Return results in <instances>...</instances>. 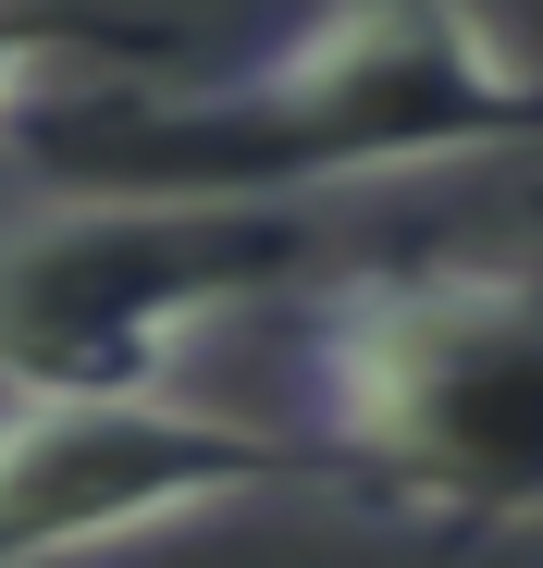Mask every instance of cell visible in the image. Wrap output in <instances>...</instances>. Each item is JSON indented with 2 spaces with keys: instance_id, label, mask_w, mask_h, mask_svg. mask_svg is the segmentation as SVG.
<instances>
[{
  "instance_id": "obj_1",
  "label": "cell",
  "mask_w": 543,
  "mask_h": 568,
  "mask_svg": "<svg viewBox=\"0 0 543 568\" xmlns=\"http://www.w3.org/2000/svg\"><path fill=\"white\" fill-rule=\"evenodd\" d=\"M543 136V62L482 0H321L211 87H74L25 112V161L112 199H321Z\"/></svg>"
},
{
  "instance_id": "obj_2",
  "label": "cell",
  "mask_w": 543,
  "mask_h": 568,
  "mask_svg": "<svg viewBox=\"0 0 543 568\" xmlns=\"http://www.w3.org/2000/svg\"><path fill=\"white\" fill-rule=\"evenodd\" d=\"M297 469L396 531H543V260H371L285 322Z\"/></svg>"
},
{
  "instance_id": "obj_3",
  "label": "cell",
  "mask_w": 543,
  "mask_h": 568,
  "mask_svg": "<svg viewBox=\"0 0 543 568\" xmlns=\"http://www.w3.org/2000/svg\"><path fill=\"white\" fill-rule=\"evenodd\" d=\"M309 272L285 199H112L62 185L0 235V396H173L211 322Z\"/></svg>"
},
{
  "instance_id": "obj_4",
  "label": "cell",
  "mask_w": 543,
  "mask_h": 568,
  "mask_svg": "<svg viewBox=\"0 0 543 568\" xmlns=\"http://www.w3.org/2000/svg\"><path fill=\"white\" fill-rule=\"evenodd\" d=\"M272 483H309L297 445L186 396H0V568H74Z\"/></svg>"
},
{
  "instance_id": "obj_5",
  "label": "cell",
  "mask_w": 543,
  "mask_h": 568,
  "mask_svg": "<svg viewBox=\"0 0 543 568\" xmlns=\"http://www.w3.org/2000/svg\"><path fill=\"white\" fill-rule=\"evenodd\" d=\"M161 62L173 26L161 13H50V0H0V149L25 136V112L50 100V62Z\"/></svg>"
}]
</instances>
